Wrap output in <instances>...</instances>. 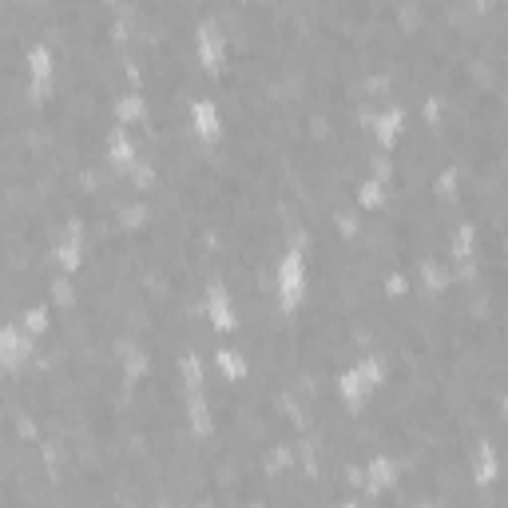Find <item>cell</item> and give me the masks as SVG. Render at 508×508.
Wrapping results in <instances>:
<instances>
[{"instance_id":"17","label":"cell","mask_w":508,"mask_h":508,"mask_svg":"<svg viewBox=\"0 0 508 508\" xmlns=\"http://www.w3.org/2000/svg\"><path fill=\"white\" fill-rule=\"evenodd\" d=\"M342 508H358V504H342Z\"/></svg>"},{"instance_id":"12","label":"cell","mask_w":508,"mask_h":508,"mask_svg":"<svg viewBox=\"0 0 508 508\" xmlns=\"http://www.w3.org/2000/svg\"><path fill=\"white\" fill-rule=\"evenodd\" d=\"M115 111H120V120H140V115H143V100H140V96H128V100H120V103H115Z\"/></svg>"},{"instance_id":"6","label":"cell","mask_w":508,"mask_h":508,"mask_svg":"<svg viewBox=\"0 0 508 508\" xmlns=\"http://www.w3.org/2000/svg\"><path fill=\"white\" fill-rule=\"evenodd\" d=\"M191 115H195V131H199L203 140H215V135H219V108L210 100H199L191 108Z\"/></svg>"},{"instance_id":"11","label":"cell","mask_w":508,"mask_h":508,"mask_svg":"<svg viewBox=\"0 0 508 508\" xmlns=\"http://www.w3.org/2000/svg\"><path fill=\"white\" fill-rule=\"evenodd\" d=\"M397 123H401V111H397V108H389L385 115L378 120V135H381V143H393V135H397Z\"/></svg>"},{"instance_id":"16","label":"cell","mask_w":508,"mask_h":508,"mask_svg":"<svg viewBox=\"0 0 508 508\" xmlns=\"http://www.w3.org/2000/svg\"><path fill=\"white\" fill-rule=\"evenodd\" d=\"M378 199H381V187H378V183H366V187H361V203H366V207H373Z\"/></svg>"},{"instance_id":"3","label":"cell","mask_w":508,"mask_h":508,"mask_svg":"<svg viewBox=\"0 0 508 508\" xmlns=\"http://www.w3.org/2000/svg\"><path fill=\"white\" fill-rule=\"evenodd\" d=\"M28 349H32V334L24 326H9L4 334H0V354H4V366L9 369L21 366Z\"/></svg>"},{"instance_id":"13","label":"cell","mask_w":508,"mask_h":508,"mask_svg":"<svg viewBox=\"0 0 508 508\" xmlns=\"http://www.w3.org/2000/svg\"><path fill=\"white\" fill-rule=\"evenodd\" d=\"M44 326H48V310H44V306H36V310L24 314V329H28V334H40Z\"/></svg>"},{"instance_id":"4","label":"cell","mask_w":508,"mask_h":508,"mask_svg":"<svg viewBox=\"0 0 508 508\" xmlns=\"http://www.w3.org/2000/svg\"><path fill=\"white\" fill-rule=\"evenodd\" d=\"M28 76H32V84H36V91L48 88V80H52V52L44 48V44H32L28 48Z\"/></svg>"},{"instance_id":"14","label":"cell","mask_w":508,"mask_h":508,"mask_svg":"<svg viewBox=\"0 0 508 508\" xmlns=\"http://www.w3.org/2000/svg\"><path fill=\"white\" fill-rule=\"evenodd\" d=\"M492 473H497V457L488 445H480V480H492Z\"/></svg>"},{"instance_id":"5","label":"cell","mask_w":508,"mask_h":508,"mask_svg":"<svg viewBox=\"0 0 508 508\" xmlns=\"http://www.w3.org/2000/svg\"><path fill=\"white\" fill-rule=\"evenodd\" d=\"M207 314H210V322H215V326H222V329L235 326V314H230V298H227V290H222L219 282L207 290Z\"/></svg>"},{"instance_id":"15","label":"cell","mask_w":508,"mask_h":508,"mask_svg":"<svg viewBox=\"0 0 508 508\" xmlns=\"http://www.w3.org/2000/svg\"><path fill=\"white\" fill-rule=\"evenodd\" d=\"M219 366L227 369V373H242V358H235L230 349H222V354H219Z\"/></svg>"},{"instance_id":"9","label":"cell","mask_w":508,"mask_h":508,"mask_svg":"<svg viewBox=\"0 0 508 508\" xmlns=\"http://www.w3.org/2000/svg\"><path fill=\"white\" fill-rule=\"evenodd\" d=\"M131 155H135L131 140L123 135V128H115V131H111V159H115V163L123 167V163H131Z\"/></svg>"},{"instance_id":"1","label":"cell","mask_w":508,"mask_h":508,"mask_svg":"<svg viewBox=\"0 0 508 508\" xmlns=\"http://www.w3.org/2000/svg\"><path fill=\"white\" fill-rule=\"evenodd\" d=\"M302 290H306V259H302V250H290L286 259L278 266V298L282 306H298L302 302Z\"/></svg>"},{"instance_id":"10","label":"cell","mask_w":508,"mask_h":508,"mask_svg":"<svg viewBox=\"0 0 508 508\" xmlns=\"http://www.w3.org/2000/svg\"><path fill=\"white\" fill-rule=\"evenodd\" d=\"M389 480H393V461H389V457H378L373 465H369V485L381 488V485H389Z\"/></svg>"},{"instance_id":"2","label":"cell","mask_w":508,"mask_h":508,"mask_svg":"<svg viewBox=\"0 0 508 508\" xmlns=\"http://www.w3.org/2000/svg\"><path fill=\"white\" fill-rule=\"evenodd\" d=\"M381 373H385V366H381L378 358H366L361 366H354L349 373H342V393H346L349 401H361L369 389L381 381Z\"/></svg>"},{"instance_id":"8","label":"cell","mask_w":508,"mask_h":508,"mask_svg":"<svg viewBox=\"0 0 508 508\" xmlns=\"http://www.w3.org/2000/svg\"><path fill=\"white\" fill-rule=\"evenodd\" d=\"M60 262L64 266H76V262H80V227H76V222H72L68 227V239L60 242Z\"/></svg>"},{"instance_id":"7","label":"cell","mask_w":508,"mask_h":508,"mask_svg":"<svg viewBox=\"0 0 508 508\" xmlns=\"http://www.w3.org/2000/svg\"><path fill=\"white\" fill-rule=\"evenodd\" d=\"M222 56V36L215 24H203L199 28V60L207 64V68H215V60Z\"/></svg>"}]
</instances>
